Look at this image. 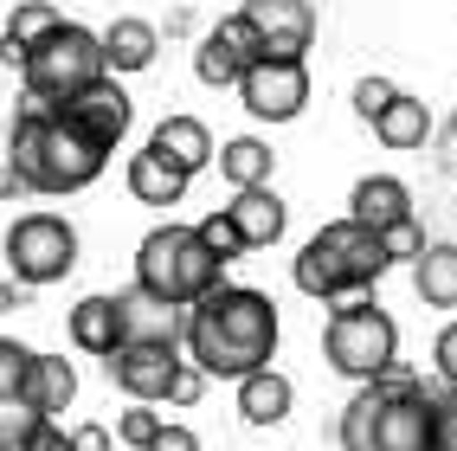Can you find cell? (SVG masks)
I'll return each instance as SVG.
<instances>
[{
    "label": "cell",
    "mask_w": 457,
    "mask_h": 451,
    "mask_svg": "<svg viewBox=\"0 0 457 451\" xmlns=\"http://www.w3.org/2000/svg\"><path fill=\"white\" fill-rule=\"evenodd\" d=\"M129 194L142 200V206H180V194H187V180L194 174H180L174 162H162V155H148V148H142V155H129Z\"/></svg>",
    "instance_id": "20"
},
{
    "label": "cell",
    "mask_w": 457,
    "mask_h": 451,
    "mask_svg": "<svg viewBox=\"0 0 457 451\" xmlns=\"http://www.w3.org/2000/svg\"><path fill=\"white\" fill-rule=\"evenodd\" d=\"M342 451H432V394L406 361H386L342 406Z\"/></svg>",
    "instance_id": "3"
},
{
    "label": "cell",
    "mask_w": 457,
    "mask_h": 451,
    "mask_svg": "<svg viewBox=\"0 0 457 451\" xmlns=\"http://www.w3.org/2000/svg\"><path fill=\"white\" fill-rule=\"evenodd\" d=\"M296 400V387L278 374V368H252V374H238V413L252 419V426H278V419L290 413Z\"/></svg>",
    "instance_id": "19"
},
{
    "label": "cell",
    "mask_w": 457,
    "mask_h": 451,
    "mask_svg": "<svg viewBox=\"0 0 457 451\" xmlns=\"http://www.w3.org/2000/svg\"><path fill=\"white\" fill-rule=\"evenodd\" d=\"M52 110L65 116L71 129H84V136L97 142V148H116V142L129 136V123H136V104H129V90L116 84L110 71H104L97 84H84L78 97H65V104H52Z\"/></svg>",
    "instance_id": "11"
},
{
    "label": "cell",
    "mask_w": 457,
    "mask_h": 451,
    "mask_svg": "<svg viewBox=\"0 0 457 451\" xmlns=\"http://www.w3.org/2000/svg\"><path fill=\"white\" fill-rule=\"evenodd\" d=\"M412 284L432 310H457V246H425L412 258Z\"/></svg>",
    "instance_id": "23"
},
{
    "label": "cell",
    "mask_w": 457,
    "mask_h": 451,
    "mask_svg": "<svg viewBox=\"0 0 457 451\" xmlns=\"http://www.w3.org/2000/svg\"><path fill=\"white\" fill-rule=\"evenodd\" d=\"M270 168H278V155H270V142H258V136H232L220 148V174L232 188H270Z\"/></svg>",
    "instance_id": "25"
},
{
    "label": "cell",
    "mask_w": 457,
    "mask_h": 451,
    "mask_svg": "<svg viewBox=\"0 0 457 451\" xmlns=\"http://www.w3.org/2000/svg\"><path fill=\"white\" fill-rule=\"evenodd\" d=\"M180 342H187V361L206 380H238L252 368H270V355H278V304L252 284H220L200 304H187Z\"/></svg>",
    "instance_id": "1"
},
{
    "label": "cell",
    "mask_w": 457,
    "mask_h": 451,
    "mask_svg": "<svg viewBox=\"0 0 457 451\" xmlns=\"http://www.w3.org/2000/svg\"><path fill=\"white\" fill-rule=\"evenodd\" d=\"M238 97H245L258 123H290L310 104V65L303 58H252L238 71Z\"/></svg>",
    "instance_id": "9"
},
{
    "label": "cell",
    "mask_w": 457,
    "mask_h": 451,
    "mask_svg": "<svg viewBox=\"0 0 457 451\" xmlns=\"http://www.w3.org/2000/svg\"><path fill=\"white\" fill-rule=\"evenodd\" d=\"M65 329H71V342H78L84 355H110L116 342H123V329H116V304H110V296H84V304H71Z\"/></svg>",
    "instance_id": "22"
},
{
    "label": "cell",
    "mask_w": 457,
    "mask_h": 451,
    "mask_svg": "<svg viewBox=\"0 0 457 451\" xmlns=\"http://www.w3.org/2000/svg\"><path fill=\"white\" fill-rule=\"evenodd\" d=\"M20 451H71V432H58V419H39V426L26 432Z\"/></svg>",
    "instance_id": "35"
},
{
    "label": "cell",
    "mask_w": 457,
    "mask_h": 451,
    "mask_svg": "<svg viewBox=\"0 0 457 451\" xmlns=\"http://www.w3.org/2000/svg\"><path fill=\"white\" fill-rule=\"evenodd\" d=\"M26 368H33V348L13 342V336H0V400L26 394Z\"/></svg>",
    "instance_id": "29"
},
{
    "label": "cell",
    "mask_w": 457,
    "mask_h": 451,
    "mask_svg": "<svg viewBox=\"0 0 457 451\" xmlns=\"http://www.w3.org/2000/svg\"><path fill=\"white\" fill-rule=\"evenodd\" d=\"M226 220L238 226V238H245V252H258V246H278L284 238V200L270 194V188H238V200L226 206Z\"/></svg>",
    "instance_id": "17"
},
{
    "label": "cell",
    "mask_w": 457,
    "mask_h": 451,
    "mask_svg": "<svg viewBox=\"0 0 457 451\" xmlns=\"http://www.w3.org/2000/svg\"><path fill=\"white\" fill-rule=\"evenodd\" d=\"M7 162H13L26 194H84L104 174L110 148H97L84 129H71L52 104L26 97L13 110V129H7Z\"/></svg>",
    "instance_id": "2"
},
{
    "label": "cell",
    "mask_w": 457,
    "mask_h": 451,
    "mask_svg": "<svg viewBox=\"0 0 457 451\" xmlns=\"http://www.w3.org/2000/svg\"><path fill=\"white\" fill-rule=\"evenodd\" d=\"M136 284L148 296H162V304H200L206 290L226 284V264L206 252V238L194 226H155L136 246Z\"/></svg>",
    "instance_id": "5"
},
{
    "label": "cell",
    "mask_w": 457,
    "mask_h": 451,
    "mask_svg": "<svg viewBox=\"0 0 457 451\" xmlns=\"http://www.w3.org/2000/svg\"><path fill=\"white\" fill-rule=\"evenodd\" d=\"M200 394H206V374L194 368V361H180V374H174V387H168V400H174V406H200Z\"/></svg>",
    "instance_id": "34"
},
{
    "label": "cell",
    "mask_w": 457,
    "mask_h": 451,
    "mask_svg": "<svg viewBox=\"0 0 457 451\" xmlns=\"http://www.w3.org/2000/svg\"><path fill=\"white\" fill-rule=\"evenodd\" d=\"M155 432H162V413H148L142 400H136L123 419H116V438H123V445H136V451H142L148 438H155Z\"/></svg>",
    "instance_id": "32"
},
{
    "label": "cell",
    "mask_w": 457,
    "mask_h": 451,
    "mask_svg": "<svg viewBox=\"0 0 457 451\" xmlns=\"http://www.w3.org/2000/svg\"><path fill=\"white\" fill-rule=\"evenodd\" d=\"M13 310H26V284L20 278H0V316H13Z\"/></svg>",
    "instance_id": "40"
},
{
    "label": "cell",
    "mask_w": 457,
    "mask_h": 451,
    "mask_svg": "<svg viewBox=\"0 0 457 451\" xmlns=\"http://www.w3.org/2000/svg\"><path fill=\"white\" fill-rule=\"evenodd\" d=\"M393 97H400V84H393V78H361V84H354V110H361V123H374V116H380Z\"/></svg>",
    "instance_id": "31"
},
{
    "label": "cell",
    "mask_w": 457,
    "mask_h": 451,
    "mask_svg": "<svg viewBox=\"0 0 457 451\" xmlns=\"http://www.w3.org/2000/svg\"><path fill=\"white\" fill-rule=\"evenodd\" d=\"M432 451H457V387L451 380L432 394Z\"/></svg>",
    "instance_id": "30"
},
{
    "label": "cell",
    "mask_w": 457,
    "mask_h": 451,
    "mask_svg": "<svg viewBox=\"0 0 457 451\" xmlns=\"http://www.w3.org/2000/svg\"><path fill=\"white\" fill-rule=\"evenodd\" d=\"M252 58H238L220 33H206L200 39V52H194V71H200V84H212V90H226V84H238V71H245Z\"/></svg>",
    "instance_id": "26"
},
{
    "label": "cell",
    "mask_w": 457,
    "mask_h": 451,
    "mask_svg": "<svg viewBox=\"0 0 457 451\" xmlns=\"http://www.w3.org/2000/svg\"><path fill=\"white\" fill-rule=\"evenodd\" d=\"M322 355L335 374L348 380H374L386 361H400V329H393V316L374 304L368 290H348L328 304V329H322Z\"/></svg>",
    "instance_id": "6"
},
{
    "label": "cell",
    "mask_w": 457,
    "mask_h": 451,
    "mask_svg": "<svg viewBox=\"0 0 457 451\" xmlns=\"http://www.w3.org/2000/svg\"><path fill=\"white\" fill-rule=\"evenodd\" d=\"M52 26H65V13H58L52 0H20V7L7 13V33H0V58H7V65H20V58L33 52Z\"/></svg>",
    "instance_id": "21"
},
{
    "label": "cell",
    "mask_w": 457,
    "mask_h": 451,
    "mask_svg": "<svg viewBox=\"0 0 457 451\" xmlns=\"http://www.w3.org/2000/svg\"><path fill=\"white\" fill-rule=\"evenodd\" d=\"M97 46H104V65L110 71H148V65H155V52H162V33L148 20L123 13V20H110L97 33Z\"/></svg>",
    "instance_id": "16"
},
{
    "label": "cell",
    "mask_w": 457,
    "mask_h": 451,
    "mask_svg": "<svg viewBox=\"0 0 457 451\" xmlns=\"http://www.w3.org/2000/svg\"><path fill=\"white\" fill-rule=\"evenodd\" d=\"M194 232L206 238V252L220 258V264H232V258H245V238H238V226L226 220V206H220V213H206V220H200Z\"/></svg>",
    "instance_id": "27"
},
{
    "label": "cell",
    "mask_w": 457,
    "mask_h": 451,
    "mask_svg": "<svg viewBox=\"0 0 457 451\" xmlns=\"http://www.w3.org/2000/svg\"><path fill=\"white\" fill-rule=\"evenodd\" d=\"M71 264H78V232L65 213H20L7 226V271L26 290L71 278Z\"/></svg>",
    "instance_id": "8"
},
{
    "label": "cell",
    "mask_w": 457,
    "mask_h": 451,
    "mask_svg": "<svg viewBox=\"0 0 457 451\" xmlns=\"http://www.w3.org/2000/svg\"><path fill=\"white\" fill-rule=\"evenodd\" d=\"M116 329H123V342H180V322H187V310L180 304H162V296H148L142 284L116 290Z\"/></svg>",
    "instance_id": "13"
},
{
    "label": "cell",
    "mask_w": 457,
    "mask_h": 451,
    "mask_svg": "<svg viewBox=\"0 0 457 451\" xmlns=\"http://www.w3.org/2000/svg\"><path fill=\"white\" fill-rule=\"evenodd\" d=\"M374 238H380L386 264H400V258H419V252H425V232H419V220H412V213H406V220H393V226H380Z\"/></svg>",
    "instance_id": "28"
},
{
    "label": "cell",
    "mask_w": 457,
    "mask_h": 451,
    "mask_svg": "<svg viewBox=\"0 0 457 451\" xmlns=\"http://www.w3.org/2000/svg\"><path fill=\"white\" fill-rule=\"evenodd\" d=\"M26 400H33L46 419H58L78 400V368L65 355H33V368H26Z\"/></svg>",
    "instance_id": "18"
},
{
    "label": "cell",
    "mask_w": 457,
    "mask_h": 451,
    "mask_svg": "<svg viewBox=\"0 0 457 451\" xmlns=\"http://www.w3.org/2000/svg\"><path fill=\"white\" fill-rule=\"evenodd\" d=\"M110 65H104V46L90 26L65 20V26H52V33L20 58V78H26V97H39V104H65L78 97L84 84H97Z\"/></svg>",
    "instance_id": "7"
},
{
    "label": "cell",
    "mask_w": 457,
    "mask_h": 451,
    "mask_svg": "<svg viewBox=\"0 0 457 451\" xmlns=\"http://www.w3.org/2000/svg\"><path fill=\"white\" fill-rule=\"evenodd\" d=\"M148 155L174 162L180 174H200V168L212 162V136H206L200 116H162L155 136H148Z\"/></svg>",
    "instance_id": "14"
},
{
    "label": "cell",
    "mask_w": 457,
    "mask_h": 451,
    "mask_svg": "<svg viewBox=\"0 0 457 451\" xmlns=\"http://www.w3.org/2000/svg\"><path fill=\"white\" fill-rule=\"evenodd\" d=\"M374 136H380L386 148H425V136H432V110L400 90V97H393V104L374 116Z\"/></svg>",
    "instance_id": "24"
},
{
    "label": "cell",
    "mask_w": 457,
    "mask_h": 451,
    "mask_svg": "<svg viewBox=\"0 0 457 451\" xmlns=\"http://www.w3.org/2000/svg\"><path fill=\"white\" fill-rule=\"evenodd\" d=\"M13 194H26V188H20V174L7 162V129H0V200H13Z\"/></svg>",
    "instance_id": "38"
},
{
    "label": "cell",
    "mask_w": 457,
    "mask_h": 451,
    "mask_svg": "<svg viewBox=\"0 0 457 451\" xmlns=\"http://www.w3.org/2000/svg\"><path fill=\"white\" fill-rule=\"evenodd\" d=\"M238 13L258 33V58H303L316 46V7L310 0H245Z\"/></svg>",
    "instance_id": "12"
},
{
    "label": "cell",
    "mask_w": 457,
    "mask_h": 451,
    "mask_svg": "<svg viewBox=\"0 0 457 451\" xmlns=\"http://www.w3.org/2000/svg\"><path fill=\"white\" fill-rule=\"evenodd\" d=\"M380 271H386L380 238L368 226H354V220H335L296 252V290L316 296V304H335V296H348V290H374Z\"/></svg>",
    "instance_id": "4"
},
{
    "label": "cell",
    "mask_w": 457,
    "mask_h": 451,
    "mask_svg": "<svg viewBox=\"0 0 457 451\" xmlns=\"http://www.w3.org/2000/svg\"><path fill=\"white\" fill-rule=\"evenodd\" d=\"M412 213V194H406V180H393V174H368V180H354V194H348V220L354 226H393V220H406Z\"/></svg>",
    "instance_id": "15"
},
{
    "label": "cell",
    "mask_w": 457,
    "mask_h": 451,
    "mask_svg": "<svg viewBox=\"0 0 457 451\" xmlns=\"http://www.w3.org/2000/svg\"><path fill=\"white\" fill-rule=\"evenodd\" d=\"M104 368H110V380L123 387L129 400L155 406V400H168V387L180 374V342H116L104 355Z\"/></svg>",
    "instance_id": "10"
},
{
    "label": "cell",
    "mask_w": 457,
    "mask_h": 451,
    "mask_svg": "<svg viewBox=\"0 0 457 451\" xmlns=\"http://www.w3.org/2000/svg\"><path fill=\"white\" fill-rule=\"evenodd\" d=\"M451 129H457V116H451Z\"/></svg>",
    "instance_id": "41"
},
{
    "label": "cell",
    "mask_w": 457,
    "mask_h": 451,
    "mask_svg": "<svg viewBox=\"0 0 457 451\" xmlns=\"http://www.w3.org/2000/svg\"><path fill=\"white\" fill-rule=\"evenodd\" d=\"M432 355H438V374L457 387V322H445V329H438V348H432Z\"/></svg>",
    "instance_id": "37"
},
{
    "label": "cell",
    "mask_w": 457,
    "mask_h": 451,
    "mask_svg": "<svg viewBox=\"0 0 457 451\" xmlns=\"http://www.w3.org/2000/svg\"><path fill=\"white\" fill-rule=\"evenodd\" d=\"M212 33H220L238 58H258V33H252V20L245 13H232V20H220V26H212Z\"/></svg>",
    "instance_id": "33"
},
{
    "label": "cell",
    "mask_w": 457,
    "mask_h": 451,
    "mask_svg": "<svg viewBox=\"0 0 457 451\" xmlns=\"http://www.w3.org/2000/svg\"><path fill=\"white\" fill-rule=\"evenodd\" d=\"M142 451H200V438H194L187 426H168V419H162V432H155V438H148Z\"/></svg>",
    "instance_id": "36"
},
{
    "label": "cell",
    "mask_w": 457,
    "mask_h": 451,
    "mask_svg": "<svg viewBox=\"0 0 457 451\" xmlns=\"http://www.w3.org/2000/svg\"><path fill=\"white\" fill-rule=\"evenodd\" d=\"M71 451H110V432L104 426H78L71 432Z\"/></svg>",
    "instance_id": "39"
}]
</instances>
